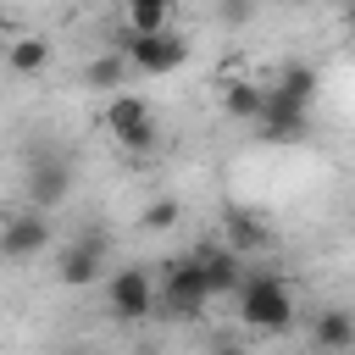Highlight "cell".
I'll use <instances>...</instances> for the list:
<instances>
[{
    "label": "cell",
    "mask_w": 355,
    "mask_h": 355,
    "mask_svg": "<svg viewBox=\"0 0 355 355\" xmlns=\"http://www.w3.org/2000/svg\"><path fill=\"white\" fill-rule=\"evenodd\" d=\"M105 311L116 322H150L155 316V277L144 266H122L105 283Z\"/></svg>",
    "instance_id": "cell-6"
},
{
    "label": "cell",
    "mask_w": 355,
    "mask_h": 355,
    "mask_svg": "<svg viewBox=\"0 0 355 355\" xmlns=\"http://www.w3.org/2000/svg\"><path fill=\"white\" fill-rule=\"evenodd\" d=\"M311 344H316V349H327V355H344V349L355 344V316H349L344 305L316 311V322H311Z\"/></svg>",
    "instance_id": "cell-11"
},
{
    "label": "cell",
    "mask_w": 355,
    "mask_h": 355,
    "mask_svg": "<svg viewBox=\"0 0 355 355\" xmlns=\"http://www.w3.org/2000/svg\"><path fill=\"white\" fill-rule=\"evenodd\" d=\"M50 39L44 33H17L11 44H6V72H17V78H39L44 67H50Z\"/></svg>",
    "instance_id": "cell-12"
},
{
    "label": "cell",
    "mask_w": 355,
    "mask_h": 355,
    "mask_svg": "<svg viewBox=\"0 0 355 355\" xmlns=\"http://www.w3.org/2000/svg\"><path fill=\"white\" fill-rule=\"evenodd\" d=\"M227 250L233 255H244V250H266L272 244V227L261 222V216H250V211H227Z\"/></svg>",
    "instance_id": "cell-15"
},
{
    "label": "cell",
    "mask_w": 355,
    "mask_h": 355,
    "mask_svg": "<svg viewBox=\"0 0 355 355\" xmlns=\"http://www.w3.org/2000/svg\"><path fill=\"white\" fill-rule=\"evenodd\" d=\"M239 322L255 333H283L294 322V294L277 272H244L239 283Z\"/></svg>",
    "instance_id": "cell-1"
},
{
    "label": "cell",
    "mask_w": 355,
    "mask_h": 355,
    "mask_svg": "<svg viewBox=\"0 0 355 355\" xmlns=\"http://www.w3.org/2000/svg\"><path fill=\"white\" fill-rule=\"evenodd\" d=\"M205 355H250V349H244V344H239V338H216V344H211V349H205Z\"/></svg>",
    "instance_id": "cell-19"
},
{
    "label": "cell",
    "mask_w": 355,
    "mask_h": 355,
    "mask_svg": "<svg viewBox=\"0 0 355 355\" xmlns=\"http://www.w3.org/2000/svg\"><path fill=\"white\" fill-rule=\"evenodd\" d=\"M6 28H11V22H6V11H0V55H6Z\"/></svg>",
    "instance_id": "cell-20"
},
{
    "label": "cell",
    "mask_w": 355,
    "mask_h": 355,
    "mask_svg": "<svg viewBox=\"0 0 355 355\" xmlns=\"http://www.w3.org/2000/svg\"><path fill=\"white\" fill-rule=\"evenodd\" d=\"M72 194V161L67 155H44V161H33L28 166V211H39V216H50L61 200Z\"/></svg>",
    "instance_id": "cell-7"
},
{
    "label": "cell",
    "mask_w": 355,
    "mask_h": 355,
    "mask_svg": "<svg viewBox=\"0 0 355 355\" xmlns=\"http://www.w3.org/2000/svg\"><path fill=\"white\" fill-rule=\"evenodd\" d=\"M200 277H205V294H239L244 283V261L233 250H200Z\"/></svg>",
    "instance_id": "cell-10"
},
{
    "label": "cell",
    "mask_w": 355,
    "mask_h": 355,
    "mask_svg": "<svg viewBox=\"0 0 355 355\" xmlns=\"http://www.w3.org/2000/svg\"><path fill=\"white\" fill-rule=\"evenodd\" d=\"M261 100H266V83H255V78H227L222 83V111L233 122H255L261 116Z\"/></svg>",
    "instance_id": "cell-14"
},
{
    "label": "cell",
    "mask_w": 355,
    "mask_h": 355,
    "mask_svg": "<svg viewBox=\"0 0 355 355\" xmlns=\"http://www.w3.org/2000/svg\"><path fill=\"white\" fill-rule=\"evenodd\" d=\"M255 128H261V139H272V144H294V139H305V128H311V111H300V105H288L283 94H272V89H266Z\"/></svg>",
    "instance_id": "cell-9"
},
{
    "label": "cell",
    "mask_w": 355,
    "mask_h": 355,
    "mask_svg": "<svg viewBox=\"0 0 355 355\" xmlns=\"http://www.w3.org/2000/svg\"><path fill=\"white\" fill-rule=\"evenodd\" d=\"M183 222V200L178 194H161V200H150L144 211H139V227L144 233H166V227H178Z\"/></svg>",
    "instance_id": "cell-18"
},
{
    "label": "cell",
    "mask_w": 355,
    "mask_h": 355,
    "mask_svg": "<svg viewBox=\"0 0 355 355\" xmlns=\"http://www.w3.org/2000/svg\"><path fill=\"white\" fill-rule=\"evenodd\" d=\"M105 128H111V139H116L122 150H133V155H150V150H155V139H161L150 100H144V94H133V89H122V94H111V100H105Z\"/></svg>",
    "instance_id": "cell-3"
},
{
    "label": "cell",
    "mask_w": 355,
    "mask_h": 355,
    "mask_svg": "<svg viewBox=\"0 0 355 355\" xmlns=\"http://www.w3.org/2000/svg\"><path fill=\"white\" fill-rule=\"evenodd\" d=\"M116 55L128 61V72L166 78V72H178V67L189 61V39L166 28V33H155V39H122V44H116Z\"/></svg>",
    "instance_id": "cell-4"
},
{
    "label": "cell",
    "mask_w": 355,
    "mask_h": 355,
    "mask_svg": "<svg viewBox=\"0 0 355 355\" xmlns=\"http://www.w3.org/2000/svg\"><path fill=\"white\" fill-rule=\"evenodd\" d=\"M83 89H105V94H122V89H128V61H122L116 50H105V55L83 61Z\"/></svg>",
    "instance_id": "cell-16"
},
{
    "label": "cell",
    "mask_w": 355,
    "mask_h": 355,
    "mask_svg": "<svg viewBox=\"0 0 355 355\" xmlns=\"http://www.w3.org/2000/svg\"><path fill=\"white\" fill-rule=\"evenodd\" d=\"M105 255H111L105 227H83V233H78V239L61 250L55 277H61L67 288H89V283H100V277H105Z\"/></svg>",
    "instance_id": "cell-5"
},
{
    "label": "cell",
    "mask_w": 355,
    "mask_h": 355,
    "mask_svg": "<svg viewBox=\"0 0 355 355\" xmlns=\"http://www.w3.org/2000/svg\"><path fill=\"white\" fill-rule=\"evenodd\" d=\"M316 89H322V78H316V67H311V61L283 67V72H277V83H272V94H283V100H288V105H300V111H311Z\"/></svg>",
    "instance_id": "cell-13"
},
{
    "label": "cell",
    "mask_w": 355,
    "mask_h": 355,
    "mask_svg": "<svg viewBox=\"0 0 355 355\" xmlns=\"http://www.w3.org/2000/svg\"><path fill=\"white\" fill-rule=\"evenodd\" d=\"M205 305H211V294H205V277H200V255H178V261H166V277H161V294H155V316L200 322Z\"/></svg>",
    "instance_id": "cell-2"
},
{
    "label": "cell",
    "mask_w": 355,
    "mask_h": 355,
    "mask_svg": "<svg viewBox=\"0 0 355 355\" xmlns=\"http://www.w3.org/2000/svg\"><path fill=\"white\" fill-rule=\"evenodd\" d=\"M166 28H172V11L161 0H133L128 6V39H155Z\"/></svg>",
    "instance_id": "cell-17"
},
{
    "label": "cell",
    "mask_w": 355,
    "mask_h": 355,
    "mask_svg": "<svg viewBox=\"0 0 355 355\" xmlns=\"http://www.w3.org/2000/svg\"><path fill=\"white\" fill-rule=\"evenodd\" d=\"M44 244H50V216L17 211L0 222V255L6 261H33V255H44Z\"/></svg>",
    "instance_id": "cell-8"
}]
</instances>
